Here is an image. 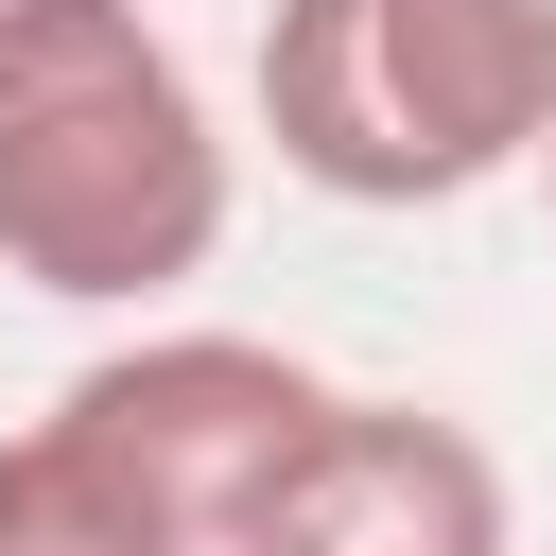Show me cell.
<instances>
[{
    "label": "cell",
    "mask_w": 556,
    "mask_h": 556,
    "mask_svg": "<svg viewBox=\"0 0 556 556\" xmlns=\"http://www.w3.org/2000/svg\"><path fill=\"white\" fill-rule=\"evenodd\" d=\"M226 243V122L139 0L0 17V278L139 313Z\"/></svg>",
    "instance_id": "cell-1"
},
{
    "label": "cell",
    "mask_w": 556,
    "mask_h": 556,
    "mask_svg": "<svg viewBox=\"0 0 556 556\" xmlns=\"http://www.w3.org/2000/svg\"><path fill=\"white\" fill-rule=\"evenodd\" d=\"M0 556H191V539L122 486V452H87L70 417H17L0 434Z\"/></svg>",
    "instance_id": "cell-5"
},
{
    "label": "cell",
    "mask_w": 556,
    "mask_h": 556,
    "mask_svg": "<svg viewBox=\"0 0 556 556\" xmlns=\"http://www.w3.org/2000/svg\"><path fill=\"white\" fill-rule=\"evenodd\" d=\"M0 17H70V0H0Z\"/></svg>",
    "instance_id": "cell-6"
},
{
    "label": "cell",
    "mask_w": 556,
    "mask_h": 556,
    "mask_svg": "<svg viewBox=\"0 0 556 556\" xmlns=\"http://www.w3.org/2000/svg\"><path fill=\"white\" fill-rule=\"evenodd\" d=\"M226 556H521L504 452L434 400H330V434L278 469V504Z\"/></svg>",
    "instance_id": "cell-4"
},
{
    "label": "cell",
    "mask_w": 556,
    "mask_h": 556,
    "mask_svg": "<svg viewBox=\"0 0 556 556\" xmlns=\"http://www.w3.org/2000/svg\"><path fill=\"white\" fill-rule=\"evenodd\" d=\"M52 417H70L87 452H122V486H139L191 556H226V539L278 504V469L330 434V382H313L295 348H261V330H139V348H104Z\"/></svg>",
    "instance_id": "cell-3"
},
{
    "label": "cell",
    "mask_w": 556,
    "mask_h": 556,
    "mask_svg": "<svg viewBox=\"0 0 556 556\" xmlns=\"http://www.w3.org/2000/svg\"><path fill=\"white\" fill-rule=\"evenodd\" d=\"M539 174H556V156H539Z\"/></svg>",
    "instance_id": "cell-7"
},
{
    "label": "cell",
    "mask_w": 556,
    "mask_h": 556,
    "mask_svg": "<svg viewBox=\"0 0 556 556\" xmlns=\"http://www.w3.org/2000/svg\"><path fill=\"white\" fill-rule=\"evenodd\" d=\"M261 139L330 208H452L556 156V0H278Z\"/></svg>",
    "instance_id": "cell-2"
}]
</instances>
